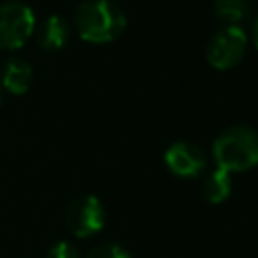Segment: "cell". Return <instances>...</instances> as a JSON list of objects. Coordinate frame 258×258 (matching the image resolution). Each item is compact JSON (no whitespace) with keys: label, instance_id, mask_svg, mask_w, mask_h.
Returning <instances> with one entry per match:
<instances>
[{"label":"cell","instance_id":"6da1fadb","mask_svg":"<svg viewBox=\"0 0 258 258\" xmlns=\"http://www.w3.org/2000/svg\"><path fill=\"white\" fill-rule=\"evenodd\" d=\"M75 26L89 42H111L125 30L127 14L113 0H85L75 8Z\"/></svg>","mask_w":258,"mask_h":258},{"label":"cell","instance_id":"7a4b0ae2","mask_svg":"<svg viewBox=\"0 0 258 258\" xmlns=\"http://www.w3.org/2000/svg\"><path fill=\"white\" fill-rule=\"evenodd\" d=\"M212 153L228 173L250 169L258 165V131L250 125H230L214 139Z\"/></svg>","mask_w":258,"mask_h":258},{"label":"cell","instance_id":"3957f363","mask_svg":"<svg viewBox=\"0 0 258 258\" xmlns=\"http://www.w3.org/2000/svg\"><path fill=\"white\" fill-rule=\"evenodd\" d=\"M34 12L20 0L0 2V46L16 48L34 30Z\"/></svg>","mask_w":258,"mask_h":258},{"label":"cell","instance_id":"277c9868","mask_svg":"<svg viewBox=\"0 0 258 258\" xmlns=\"http://www.w3.org/2000/svg\"><path fill=\"white\" fill-rule=\"evenodd\" d=\"M246 46H248V38H246V32L242 30V26L224 24L222 28H218L212 34V38L208 42L206 56L212 67L230 69L242 60Z\"/></svg>","mask_w":258,"mask_h":258},{"label":"cell","instance_id":"5b68a950","mask_svg":"<svg viewBox=\"0 0 258 258\" xmlns=\"http://www.w3.org/2000/svg\"><path fill=\"white\" fill-rule=\"evenodd\" d=\"M105 224V208L99 198L85 194L75 198L67 208V226L79 238L97 234Z\"/></svg>","mask_w":258,"mask_h":258},{"label":"cell","instance_id":"8992f818","mask_svg":"<svg viewBox=\"0 0 258 258\" xmlns=\"http://www.w3.org/2000/svg\"><path fill=\"white\" fill-rule=\"evenodd\" d=\"M165 165L179 177H194L204 171L208 157L206 151L191 141H175L163 153Z\"/></svg>","mask_w":258,"mask_h":258},{"label":"cell","instance_id":"52a82bcc","mask_svg":"<svg viewBox=\"0 0 258 258\" xmlns=\"http://www.w3.org/2000/svg\"><path fill=\"white\" fill-rule=\"evenodd\" d=\"M69 22L60 14H48L36 28V40L46 50H56L69 40Z\"/></svg>","mask_w":258,"mask_h":258},{"label":"cell","instance_id":"ba28073f","mask_svg":"<svg viewBox=\"0 0 258 258\" xmlns=\"http://www.w3.org/2000/svg\"><path fill=\"white\" fill-rule=\"evenodd\" d=\"M2 83L8 91L20 95L32 83V67L22 56H12L2 67Z\"/></svg>","mask_w":258,"mask_h":258},{"label":"cell","instance_id":"9c48e42d","mask_svg":"<svg viewBox=\"0 0 258 258\" xmlns=\"http://www.w3.org/2000/svg\"><path fill=\"white\" fill-rule=\"evenodd\" d=\"M232 191V177L228 171L216 167L204 179V198L212 204H222Z\"/></svg>","mask_w":258,"mask_h":258},{"label":"cell","instance_id":"30bf717a","mask_svg":"<svg viewBox=\"0 0 258 258\" xmlns=\"http://www.w3.org/2000/svg\"><path fill=\"white\" fill-rule=\"evenodd\" d=\"M216 16L226 24H238L250 14V0H214Z\"/></svg>","mask_w":258,"mask_h":258},{"label":"cell","instance_id":"8fae6325","mask_svg":"<svg viewBox=\"0 0 258 258\" xmlns=\"http://www.w3.org/2000/svg\"><path fill=\"white\" fill-rule=\"evenodd\" d=\"M87 258H131V256L119 244H99L89 252Z\"/></svg>","mask_w":258,"mask_h":258},{"label":"cell","instance_id":"7c38bea8","mask_svg":"<svg viewBox=\"0 0 258 258\" xmlns=\"http://www.w3.org/2000/svg\"><path fill=\"white\" fill-rule=\"evenodd\" d=\"M46 258H79V252H77V248H75L73 244H69V242H58V244H54V246L48 250Z\"/></svg>","mask_w":258,"mask_h":258},{"label":"cell","instance_id":"4fadbf2b","mask_svg":"<svg viewBox=\"0 0 258 258\" xmlns=\"http://www.w3.org/2000/svg\"><path fill=\"white\" fill-rule=\"evenodd\" d=\"M254 42H256V46H258V16H256V20H254Z\"/></svg>","mask_w":258,"mask_h":258}]
</instances>
